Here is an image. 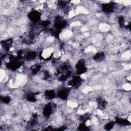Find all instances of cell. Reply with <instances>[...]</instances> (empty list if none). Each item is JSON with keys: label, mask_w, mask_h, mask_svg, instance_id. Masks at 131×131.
Segmentation results:
<instances>
[{"label": "cell", "mask_w": 131, "mask_h": 131, "mask_svg": "<svg viewBox=\"0 0 131 131\" xmlns=\"http://www.w3.org/2000/svg\"><path fill=\"white\" fill-rule=\"evenodd\" d=\"M1 102L4 104H8L10 102L11 98L9 96H1Z\"/></svg>", "instance_id": "10"}, {"label": "cell", "mask_w": 131, "mask_h": 131, "mask_svg": "<svg viewBox=\"0 0 131 131\" xmlns=\"http://www.w3.org/2000/svg\"><path fill=\"white\" fill-rule=\"evenodd\" d=\"M115 122L114 121H110L106 123L104 126V128L106 130H111L115 125Z\"/></svg>", "instance_id": "11"}, {"label": "cell", "mask_w": 131, "mask_h": 131, "mask_svg": "<svg viewBox=\"0 0 131 131\" xmlns=\"http://www.w3.org/2000/svg\"><path fill=\"white\" fill-rule=\"evenodd\" d=\"M105 57V53L103 52H98L93 56V59L96 61H101L103 60Z\"/></svg>", "instance_id": "9"}, {"label": "cell", "mask_w": 131, "mask_h": 131, "mask_svg": "<svg viewBox=\"0 0 131 131\" xmlns=\"http://www.w3.org/2000/svg\"><path fill=\"white\" fill-rule=\"evenodd\" d=\"M37 53L34 51H30L26 53L25 55V58L27 60L30 61L33 60L36 57Z\"/></svg>", "instance_id": "8"}, {"label": "cell", "mask_w": 131, "mask_h": 131, "mask_svg": "<svg viewBox=\"0 0 131 131\" xmlns=\"http://www.w3.org/2000/svg\"><path fill=\"white\" fill-rule=\"evenodd\" d=\"M44 96L45 99L51 100L54 99L56 96V93L54 90H47L44 92Z\"/></svg>", "instance_id": "7"}, {"label": "cell", "mask_w": 131, "mask_h": 131, "mask_svg": "<svg viewBox=\"0 0 131 131\" xmlns=\"http://www.w3.org/2000/svg\"><path fill=\"white\" fill-rule=\"evenodd\" d=\"M70 94V90L67 88H61L56 93L57 96L61 100H66Z\"/></svg>", "instance_id": "4"}, {"label": "cell", "mask_w": 131, "mask_h": 131, "mask_svg": "<svg viewBox=\"0 0 131 131\" xmlns=\"http://www.w3.org/2000/svg\"><path fill=\"white\" fill-rule=\"evenodd\" d=\"M53 105L52 103L46 104L43 107L42 114L45 117L49 118L53 113Z\"/></svg>", "instance_id": "2"}, {"label": "cell", "mask_w": 131, "mask_h": 131, "mask_svg": "<svg viewBox=\"0 0 131 131\" xmlns=\"http://www.w3.org/2000/svg\"><path fill=\"white\" fill-rule=\"evenodd\" d=\"M2 47L4 48V50L8 51L13 44V39L12 38H9L3 41H2Z\"/></svg>", "instance_id": "6"}, {"label": "cell", "mask_w": 131, "mask_h": 131, "mask_svg": "<svg viewBox=\"0 0 131 131\" xmlns=\"http://www.w3.org/2000/svg\"><path fill=\"white\" fill-rule=\"evenodd\" d=\"M115 4L110 2L108 3H104L102 4L101 7L102 11L106 13H111L114 11Z\"/></svg>", "instance_id": "5"}, {"label": "cell", "mask_w": 131, "mask_h": 131, "mask_svg": "<svg viewBox=\"0 0 131 131\" xmlns=\"http://www.w3.org/2000/svg\"><path fill=\"white\" fill-rule=\"evenodd\" d=\"M41 13L37 10H32L28 14V17L32 23L38 22L41 19Z\"/></svg>", "instance_id": "1"}, {"label": "cell", "mask_w": 131, "mask_h": 131, "mask_svg": "<svg viewBox=\"0 0 131 131\" xmlns=\"http://www.w3.org/2000/svg\"><path fill=\"white\" fill-rule=\"evenodd\" d=\"M82 79L79 76H74L70 81L68 82V85L73 87V88H78L82 83Z\"/></svg>", "instance_id": "3"}]
</instances>
